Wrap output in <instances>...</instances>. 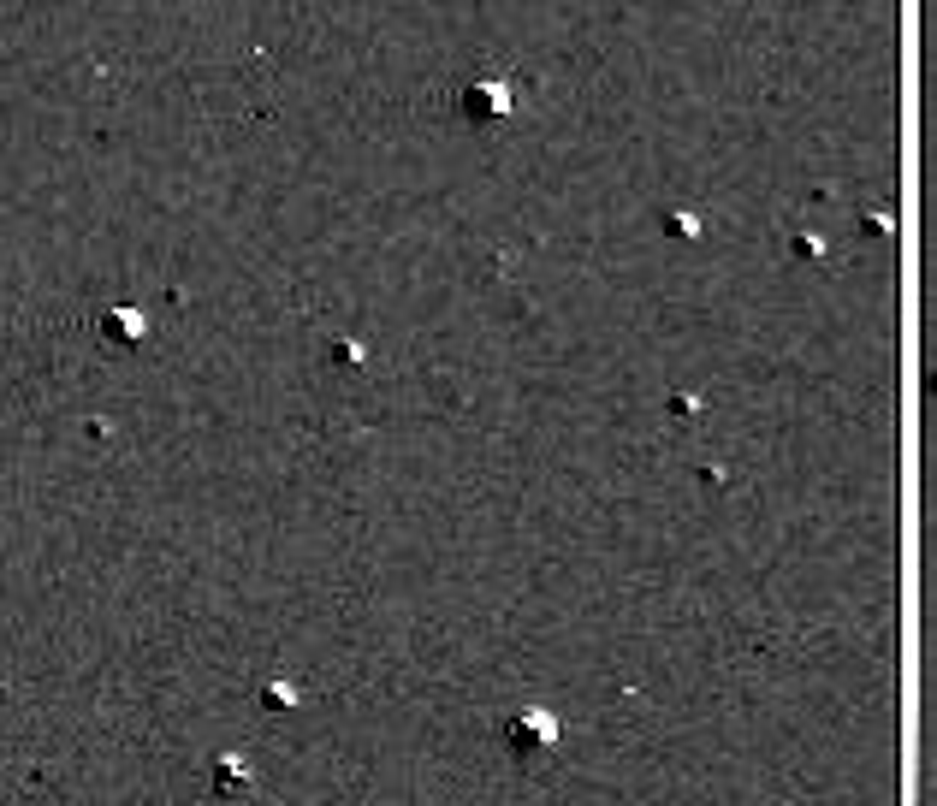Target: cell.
<instances>
[{"instance_id":"1","label":"cell","mask_w":937,"mask_h":806,"mask_svg":"<svg viewBox=\"0 0 937 806\" xmlns=\"http://www.w3.org/2000/svg\"><path fill=\"white\" fill-rule=\"evenodd\" d=\"M469 113H475V125H499L505 113H511V83L499 78H481L475 89H469Z\"/></svg>"},{"instance_id":"2","label":"cell","mask_w":937,"mask_h":806,"mask_svg":"<svg viewBox=\"0 0 937 806\" xmlns=\"http://www.w3.org/2000/svg\"><path fill=\"white\" fill-rule=\"evenodd\" d=\"M511 735H516L522 753H528V747H552V741H558V718H552V712H522L511 724Z\"/></svg>"},{"instance_id":"3","label":"cell","mask_w":937,"mask_h":806,"mask_svg":"<svg viewBox=\"0 0 937 806\" xmlns=\"http://www.w3.org/2000/svg\"><path fill=\"white\" fill-rule=\"evenodd\" d=\"M291 700H297L291 682H273V688H267V706H291Z\"/></svg>"}]
</instances>
